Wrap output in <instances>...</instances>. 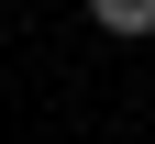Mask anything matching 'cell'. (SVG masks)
<instances>
[{
    "mask_svg": "<svg viewBox=\"0 0 155 144\" xmlns=\"http://www.w3.org/2000/svg\"><path fill=\"white\" fill-rule=\"evenodd\" d=\"M89 22H100V33H122V45H133V33H155V0H89Z\"/></svg>",
    "mask_w": 155,
    "mask_h": 144,
    "instance_id": "obj_1",
    "label": "cell"
}]
</instances>
